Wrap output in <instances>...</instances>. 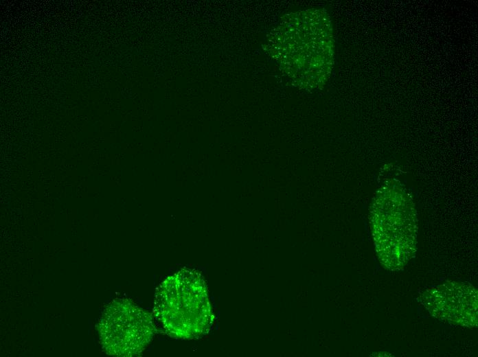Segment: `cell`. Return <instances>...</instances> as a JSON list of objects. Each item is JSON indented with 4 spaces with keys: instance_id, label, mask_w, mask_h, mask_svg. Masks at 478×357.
I'll list each match as a JSON object with an SVG mask.
<instances>
[{
    "instance_id": "cell-1",
    "label": "cell",
    "mask_w": 478,
    "mask_h": 357,
    "mask_svg": "<svg viewBox=\"0 0 478 357\" xmlns=\"http://www.w3.org/2000/svg\"><path fill=\"white\" fill-rule=\"evenodd\" d=\"M372 232L380 263L400 271L416 255L418 218L411 195L396 184H387L374 197L370 211Z\"/></svg>"
},
{
    "instance_id": "cell-3",
    "label": "cell",
    "mask_w": 478,
    "mask_h": 357,
    "mask_svg": "<svg viewBox=\"0 0 478 357\" xmlns=\"http://www.w3.org/2000/svg\"><path fill=\"white\" fill-rule=\"evenodd\" d=\"M98 330L106 354L127 357L139 355L156 330L150 314L126 299H117L109 304Z\"/></svg>"
},
{
    "instance_id": "cell-2",
    "label": "cell",
    "mask_w": 478,
    "mask_h": 357,
    "mask_svg": "<svg viewBox=\"0 0 478 357\" xmlns=\"http://www.w3.org/2000/svg\"><path fill=\"white\" fill-rule=\"evenodd\" d=\"M154 315L164 332L176 338H195L209 330L212 313L203 277L182 269L157 288Z\"/></svg>"
},
{
    "instance_id": "cell-4",
    "label": "cell",
    "mask_w": 478,
    "mask_h": 357,
    "mask_svg": "<svg viewBox=\"0 0 478 357\" xmlns=\"http://www.w3.org/2000/svg\"><path fill=\"white\" fill-rule=\"evenodd\" d=\"M477 290L462 281L447 280L428 288L418 298L433 317L451 325L477 327Z\"/></svg>"
}]
</instances>
